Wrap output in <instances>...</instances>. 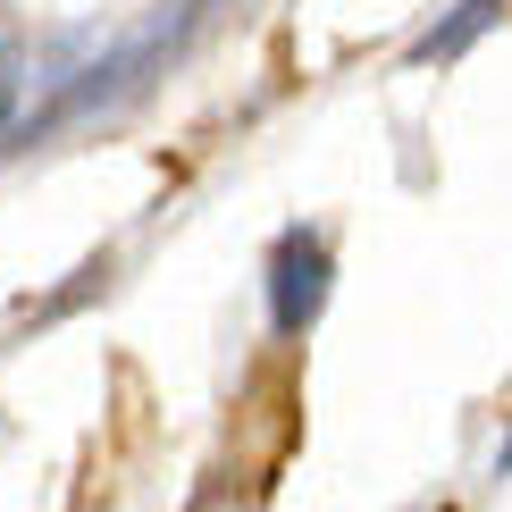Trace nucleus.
<instances>
[{
    "label": "nucleus",
    "mask_w": 512,
    "mask_h": 512,
    "mask_svg": "<svg viewBox=\"0 0 512 512\" xmlns=\"http://www.w3.org/2000/svg\"><path fill=\"white\" fill-rule=\"evenodd\" d=\"M328 236L319 227H286V236L269 244V328L277 336H311L319 311H328Z\"/></svg>",
    "instance_id": "f257e3e1"
},
{
    "label": "nucleus",
    "mask_w": 512,
    "mask_h": 512,
    "mask_svg": "<svg viewBox=\"0 0 512 512\" xmlns=\"http://www.w3.org/2000/svg\"><path fill=\"white\" fill-rule=\"evenodd\" d=\"M496 17H504V0H454V17H445V26H429V34L412 42V68H429V59H462L487 26H496Z\"/></svg>",
    "instance_id": "f03ea898"
},
{
    "label": "nucleus",
    "mask_w": 512,
    "mask_h": 512,
    "mask_svg": "<svg viewBox=\"0 0 512 512\" xmlns=\"http://www.w3.org/2000/svg\"><path fill=\"white\" fill-rule=\"evenodd\" d=\"M17 84H26V42H0V126L17 110Z\"/></svg>",
    "instance_id": "7ed1b4c3"
}]
</instances>
